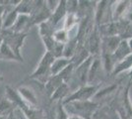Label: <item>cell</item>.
Wrapping results in <instances>:
<instances>
[{"mask_svg": "<svg viewBox=\"0 0 132 119\" xmlns=\"http://www.w3.org/2000/svg\"><path fill=\"white\" fill-rule=\"evenodd\" d=\"M99 91V85H86L80 86L76 90L70 93V95L66 98L62 103H67L71 101H86L91 100L96 93Z\"/></svg>", "mask_w": 132, "mask_h": 119, "instance_id": "cell-4", "label": "cell"}, {"mask_svg": "<svg viewBox=\"0 0 132 119\" xmlns=\"http://www.w3.org/2000/svg\"><path fill=\"white\" fill-rule=\"evenodd\" d=\"M6 9H7V6H3V5H0V17H3L4 14L6 12Z\"/></svg>", "mask_w": 132, "mask_h": 119, "instance_id": "cell-27", "label": "cell"}, {"mask_svg": "<svg viewBox=\"0 0 132 119\" xmlns=\"http://www.w3.org/2000/svg\"><path fill=\"white\" fill-rule=\"evenodd\" d=\"M128 45H129V48H130V51L132 53V39L128 40Z\"/></svg>", "mask_w": 132, "mask_h": 119, "instance_id": "cell-33", "label": "cell"}, {"mask_svg": "<svg viewBox=\"0 0 132 119\" xmlns=\"http://www.w3.org/2000/svg\"><path fill=\"white\" fill-rule=\"evenodd\" d=\"M130 54H132V53L130 51L129 45H128V41L127 40H121L120 44L118 45L117 49L112 54V58L116 62V65L118 62L122 61L123 59H125L127 56H129Z\"/></svg>", "mask_w": 132, "mask_h": 119, "instance_id": "cell-12", "label": "cell"}, {"mask_svg": "<svg viewBox=\"0 0 132 119\" xmlns=\"http://www.w3.org/2000/svg\"><path fill=\"white\" fill-rule=\"evenodd\" d=\"M15 108V105L6 97V95L0 96V117L6 118L10 113L14 112Z\"/></svg>", "mask_w": 132, "mask_h": 119, "instance_id": "cell-18", "label": "cell"}, {"mask_svg": "<svg viewBox=\"0 0 132 119\" xmlns=\"http://www.w3.org/2000/svg\"><path fill=\"white\" fill-rule=\"evenodd\" d=\"M6 119H18V118H17L15 112H12V113H10L7 117H6Z\"/></svg>", "mask_w": 132, "mask_h": 119, "instance_id": "cell-28", "label": "cell"}, {"mask_svg": "<svg viewBox=\"0 0 132 119\" xmlns=\"http://www.w3.org/2000/svg\"><path fill=\"white\" fill-rule=\"evenodd\" d=\"M52 12L48 8L46 1H36L34 10L31 14V26L39 25L50 20Z\"/></svg>", "mask_w": 132, "mask_h": 119, "instance_id": "cell-5", "label": "cell"}, {"mask_svg": "<svg viewBox=\"0 0 132 119\" xmlns=\"http://www.w3.org/2000/svg\"><path fill=\"white\" fill-rule=\"evenodd\" d=\"M35 4H36V1H33V0H20L18 5L15 7V10L18 14L31 16V14L34 10V7H35Z\"/></svg>", "mask_w": 132, "mask_h": 119, "instance_id": "cell-19", "label": "cell"}, {"mask_svg": "<svg viewBox=\"0 0 132 119\" xmlns=\"http://www.w3.org/2000/svg\"><path fill=\"white\" fill-rule=\"evenodd\" d=\"M0 60H7V61H16V62H23L17 57V55L13 52L11 48L6 43H3L0 46Z\"/></svg>", "mask_w": 132, "mask_h": 119, "instance_id": "cell-20", "label": "cell"}, {"mask_svg": "<svg viewBox=\"0 0 132 119\" xmlns=\"http://www.w3.org/2000/svg\"><path fill=\"white\" fill-rule=\"evenodd\" d=\"M84 46L88 50L91 56L98 57L101 55V46H102V35L100 33L99 27L94 25L90 35L86 40Z\"/></svg>", "mask_w": 132, "mask_h": 119, "instance_id": "cell-6", "label": "cell"}, {"mask_svg": "<svg viewBox=\"0 0 132 119\" xmlns=\"http://www.w3.org/2000/svg\"><path fill=\"white\" fill-rule=\"evenodd\" d=\"M128 78H129V80H128V85H131L132 82V68L129 71V73H128Z\"/></svg>", "mask_w": 132, "mask_h": 119, "instance_id": "cell-29", "label": "cell"}, {"mask_svg": "<svg viewBox=\"0 0 132 119\" xmlns=\"http://www.w3.org/2000/svg\"><path fill=\"white\" fill-rule=\"evenodd\" d=\"M74 71H75V66H74L73 62H72V64H70L68 67H66V68L61 72L60 74H58V75L60 76L61 79H62L64 82L68 83V82L72 79V78H73Z\"/></svg>", "mask_w": 132, "mask_h": 119, "instance_id": "cell-23", "label": "cell"}, {"mask_svg": "<svg viewBox=\"0 0 132 119\" xmlns=\"http://www.w3.org/2000/svg\"><path fill=\"white\" fill-rule=\"evenodd\" d=\"M3 39H4V43L11 48L13 52L17 55V57L20 60L23 61L22 54H21V48H22L24 41L27 38V33H16L13 32L10 29L7 30H2L1 31Z\"/></svg>", "mask_w": 132, "mask_h": 119, "instance_id": "cell-3", "label": "cell"}, {"mask_svg": "<svg viewBox=\"0 0 132 119\" xmlns=\"http://www.w3.org/2000/svg\"><path fill=\"white\" fill-rule=\"evenodd\" d=\"M17 91L19 92L20 96L22 97L23 101L27 104L28 106L33 108H38V98L33 90H31L29 87L26 86H20L17 88Z\"/></svg>", "mask_w": 132, "mask_h": 119, "instance_id": "cell-9", "label": "cell"}, {"mask_svg": "<svg viewBox=\"0 0 132 119\" xmlns=\"http://www.w3.org/2000/svg\"><path fill=\"white\" fill-rule=\"evenodd\" d=\"M62 83H64V81L61 79V78L56 74V75H50L48 79L45 81L44 83V88L46 93L50 95V97L55 92V90L60 86Z\"/></svg>", "mask_w": 132, "mask_h": 119, "instance_id": "cell-16", "label": "cell"}, {"mask_svg": "<svg viewBox=\"0 0 132 119\" xmlns=\"http://www.w3.org/2000/svg\"><path fill=\"white\" fill-rule=\"evenodd\" d=\"M0 119H6V118H3V117H0Z\"/></svg>", "mask_w": 132, "mask_h": 119, "instance_id": "cell-35", "label": "cell"}, {"mask_svg": "<svg viewBox=\"0 0 132 119\" xmlns=\"http://www.w3.org/2000/svg\"><path fill=\"white\" fill-rule=\"evenodd\" d=\"M4 43V39H3V36H2V33L0 32V46Z\"/></svg>", "mask_w": 132, "mask_h": 119, "instance_id": "cell-32", "label": "cell"}, {"mask_svg": "<svg viewBox=\"0 0 132 119\" xmlns=\"http://www.w3.org/2000/svg\"><path fill=\"white\" fill-rule=\"evenodd\" d=\"M3 76H2V75H0V82H1V81H3Z\"/></svg>", "mask_w": 132, "mask_h": 119, "instance_id": "cell-34", "label": "cell"}, {"mask_svg": "<svg viewBox=\"0 0 132 119\" xmlns=\"http://www.w3.org/2000/svg\"><path fill=\"white\" fill-rule=\"evenodd\" d=\"M3 30V19L2 17H0V32Z\"/></svg>", "mask_w": 132, "mask_h": 119, "instance_id": "cell-31", "label": "cell"}, {"mask_svg": "<svg viewBox=\"0 0 132 119\" xmlns=\"http://www.w3.org/2000/svg\"><path fill=\"white\" fill-rule=\"evenodd\" d=\"M71 88L68 83H62V85L55 90V92L50 96V100L51 101H60L63 102L67 97L70 95L71 93Z\"/></svg>", "mask_w": 132, "mask_h": 119, "instance_id": "cell-15", "label": "cell"}, {"mask_svg": "<svg viewBox=\"0 0 132 119\" xmlns=\"http://www.w3.org/2000/svg\"><path fill=\"white\" fill-rule=\"evenodd\" d=\"M72 62H73V60L69 58L61 57L55 59L50 68V75H56V74H60L66 67H68Z\"/></svg>", "mask_w": 132, "mask_h": 119, "instance_id": "cell-14", "label": "cell"}, {"mask_svg": "<svg viewBox=\"0 0 132 119\" xmlns=\"http://www.w3.org/2000/svg\"><path fill=\"white\" fill-rule=\"evenodd\" d=\"M30 27H32L31 26V16L19 14L14 26L10 30H12L13 32H16V33H27L26 30H28Z\"/></svg>", "mask_w": 132, "mask_h": 119, "instance_id": "cell-10", "label": "cell"}, {"mask_svg": "<svg viewBox=\"0 0 132 119\" xmlns=\"http://www.w3.org/2000/svg\"><path fill=\"white\" fill-rule=\"evenodd\" d=\"M27 119H43V113L38 108L27 107L22 110Z\"/></svg>", "mask_w": 132, "mask_h": 119, "instance_id": "cell-24", "label": "cell"}, {"mask_svg": "<svg viewBox=\"0 0 132 119\" xmlns=\"http://www.w3.org/2000/svg\"><path fill=\"white\" fill-rule=\"evenodd\" d=\"M67 119H83V118L79 117V116H76V115H69Z\"/></svg>", "mask_w": 132, "mask_h": 119, "instance_id": "cell-30", "label": "cell"}, {"mask_svg": "<svg viewBox=\"0 0 132 119\" xmlns=\"http://www.w3.org/2000/svg\"><path fill=\"white\" fill-rule=\"evenodd\" d=\"M54 60L55 58L50 53L45 52L42 59L39 60L36 69L29 76V79H37V80L42 81L43 83H45V81L50 76V68L54 62Z\"/></svg>", "mask_w": 132, "mask_h": 119, "instance_id": "cell-2", "label": "cell"}, {"mask_svg": "<svg viewBox=\"0 0 132 119\" xmlns=\"http://www.w3.org/2000/svg\"><path fill=\"white\" fill-rule=\"evenodd\" d=\"M15 7L16 6H13V5L7 6L5 14L2 17V19H3V29L4 30L12 29V27L14 26V24L16 22L19 14L15 10Z\"/></svg>", "mask_w": 132, "mask_h": 119, "instance_id": "cell-11", "label": "cell"}, {"mask_svg": "<svg viewBox=\"0 0 132 119\" xmlns=\"http://www.w3.org/2000/svg\"><path fill=\"white\" fill-rule=\"evenodd\" d=\"M62 104L68 115H76L83 119H92L99 108V104L93 100L71 101Z\"/></svg>", "mask_w": 132, "mask_h": 119, "instance_id": "cell-1", "label": "cell"}, {"mask_svg": "<svg viewBox=\"0 0 132 119\" xmlns=\"http://www.w3.org/2000/svg\"><path fill=\"white\" fill-rule=\"evenodd\" d=\"M78 7H79V1H66V9L67 14H77Z\"/></svg>", "mask_w": 132, "mask_h": 119, "instance_id": "cell-25", "label": "cell"}, {"mask_svg": "<svg viewBox=\"0 0 132 119\" xmlns=\"http://www.w3.org/2000/svg\"><path fill=\"white\" fill-rule=\"evenodd\" d=\"M53 39H54L55 42L65 45L66 43L69 41V33L64 28L57 29L53 33Z\"/></svg>", "mask_w": 132, "mask_h": 119, "instance_id": "cell-22", "label": "cell"}, {"mask_svg": "<svg viewBox=\"0 0 132 119\" xmlns=\"http://www.w3.org/2000/svg\"><path fill=\"white\" fill-rule=\"evenodd\" d=\"M131 6L130 1H113L111 6V19L112 21H118L123 19L126 12Z\"/></svg>", "mask_w": 132, "mask_h": 119, "instance_id": "cell-7", "label": "cell"}, {"mask_svg": "<svg viewBox=\"0 0 132 119\" xmlns=\"http://www.w3.org/2000/svg\"><path fill=\"white\" fill-rule=\"evenodd\" d=\"M67 15V9H66V1L65 0H60L58 1L57 6L55 7V9L52 11L51 17L50 21L55 27L61 22V20H64Z\"/></svg>", "mask_w": 132, "mask_h": 119, "instance_id": "cell-8", "label": "cell"}, {"mask_svg": "<svg viewBox=\"0 0 132 119\" xmlns=\"http://www.w3.org/2000/svg\"><path fill=\"white\" fill-rule=\"evenodd\" d=\"M118 117L119 115L117 114L116 110L110 106H104L98 108L92 119H116Z\"/></svg>", "mask_w": 132, "mask_h": 119, "instance_id": "cell-13", "label": "cell"}, {"mask_svg": "<svg viewBox=\"0 0 132 119\" xmlns=\"http://www.w3.org/2000/svg\"><path fill=\"white\" fill-rule=\"evenodd\" d=\"M132 68V54L129 56H127L125 59H123L122 61L118 62L114 66L113 71L111 73V75H117V74H121L123 72H129Z\"/></svg>", "mask_w": 132, "mask_h": 119, "instance_id": "cell-17", "label": "cell"}, {"mask_svg": "<svg viewBox=\"0 0 132 119\" xmlns=\"http://www.w3.org/2000/svg\"><path fill=\"white\" fill-rule=\"evenodd\" d=\"M130 2H131V5H132V1H130Z\"/></svg>", "mask_w": 132, "mask_h": 119, "instance_id": "cell-36", "label": "cell"}, {"mask_svg": "<svg viewBox=\"0 0 132 119\" xmlns=\"http://www.w3.org/2000/svg\"><path fill=\"white\" fill-rule=\"evenodd\" d=\"M68 116H69V115H68L67 112L65 111L62 102H60L59 105H58V108H57V111H56L55 119H67L68 118Z\"/></svg>", "mask_w": 132, "mask_h": 119, "instance_id": "cell-26", "label": "cell"}, {"mask_svg": "<svg viewBox=\"0 0 132 119\" xmlns=\"http://www.w3.org/2000/svg\"><path fill=\"white\" fill-rule=\"evenodd\" d=\"M56 30L55 26L50 22V20L45 21L39 25V33L40 38L44 37H53V33Z\"/></svg>", "mask_w": 132, "mask_h": 119, "instance_id": "cell-21", "label": "cell"}]
</instances>
